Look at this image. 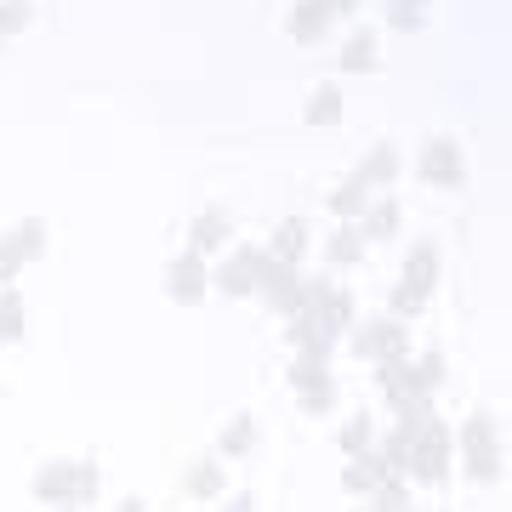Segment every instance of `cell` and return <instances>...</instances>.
Returning <instances> with one entry per match:
<instances>
[{"mask_svg":"<svg viewBox=\"0 0 512 512\" xmlns=\"http://www.w3.org/2000/svg\"><path fill=\"white\" fill-rule=\"evenodd\" d=\"M325 256L336 262V268H353V262H365V228H359V222H342V228L325 239Z\"/></svg>","mask_w":512,"mask_h":512,"instance_id":"cell-20","label":"cell"},{"mask_svg":"<svg viewBox=\"0 0 512 512\" xmlns=\"http://www.w3.org/2000/svg\"><path fill=\"white\" fill-rule=\"evenodd\" d=\"M222 490H228V467H222V456H200L183 473V495H188V501H217Z\"/></svg>","mask_w":512,"mask_h":512,"instance_id":"cell-12","label":"cell"},{"mask_svg":"<svg viewBox=\"0 0 512 512\" xmlns=\"http://www.w3.org/2000/svg\"><path fill=\"white\" fill-rule=\"evenodd\" d=\"M251 450H256V416H245V410H239V416L217 433V456L234 461V456H251Z\"/></svg>","mask_w":512,"mask_h":512,"instance_id":"cell-21","label":"cell"},{"mask_svg":"<svg viewBox=\"0 0 512 512\" xmlns=\"http://www.w3.org/2000/svg\"><path fill=\"white\" fill-rule=\"evenodd\" d=\"M205 291H211V268H205L200 251H183V256L165 262V296H171V302L194 308V302H205Z\"/></svg>","mask_w":512,"mask_h":512,"instance_id":"cell-8","label":"cell"},{"mask_svg":"<svg viewBox=\"0 0 512 512\" xmlns=\"http://www.w3.org/2000/svg\"><path fill=\"white\" fill-rule=\"evenodd\" d=\"M57 512H74V507H57Z\"/></svg>","mask_w":512,"mask_h":512,"instance_id":"cell-37","label":"cell"},{"mask_svg":"<svg viewBox=\"0 0 512 512\" xmlns=\"http://www.w3.org/2000/svg\"><path fill=\"white\" fill-rule=\"evenodd\" d=\"M370 200H376V194H370L365 188V177H359V171H353V177H342V183H336V194H330V217L336 222H359L370 211Z\"/></svg>","mask_w":512,"mask_h":512,"instance_id":"cell-15","label":"cell"},{"mask_svg":"<svg viewBox=\"0 0 512 512\" xmlns=\"http://www.w3.org/2000/svg\"><path fill=\"white\" fill-rule=\"evenodd\" d=\"M450 461H456V433L433 416L416 439H410V467H404V478H410V484H444V478H450Z\"/></svg>","mask_w":512,"mask_h":512,"instance_id":"cell-3","label":"cell"},{"mask_svg":"<svg viewBox=\"0 0 512 512\" xmlns=\"http://www.w3.org/2000/svg\"><path fill=\"white\" fill-rule=\"evenodd\" d=\"M228 239H234V217L222 211V205H205V211H194V222H188V251H228Z\"/></svg>","mask_w":512,"mask_h":512,"instance_id":"cell-9","label":"cell"},{"mask_svg":"<svg viewBox=\"0 0 512 512\" xmlns=\"http://www.w3.org/2000/svg\"><path fill=\"white\" fill-rule=\"evenodd\" d=\"M97 490H103V473H97V461H74V507L97 501Z\"/></svg>","mask_w":512,"mask_h":512,"instance_id":"cell-29","label":"cell"},{"mask_svg":"<svg viewBox=\"0 0 512 512\" xmlns=\"http://www.w3.org/2000/svg\"><path fill=\"white\" fill-rule=\"evenodd\" d=\"M262 251L274 256V262H291V268H296V262H302V251H308V217H279Z\"/></svg>","mask_w":512,"mask_h":512,"instance_id":"cell-13","label":"cell"},{"mask_svg":"<svg viewBox=\"0 0 512 512\" xmlns=\"http://www.w3.org/2000/svg\"><path fill=\"white\" fill-rule=\"evenodd\" d=\"M348 342L359 359H370V365H382V359H404L410 353V330H404V319H393V313H382V319H365V325L348 330Z\"/></svg>","mask_w":512,"mask_h":512,"instance_id":"cell-4","label":"cell"},{"mask_svg":"<svg viewBox=\"0 0 512 512\" xmlns=\"http://www.w3.org/2000/svg\"><path fill=\"white\" fill-rule=\"evenodd\" d=\"M359 177H365L370 194L393 183V177H399V143H376V148H370L365 160H359Z\"/></svg>","mask_w":512,"mask_h":512,"instance_id":"cell-18","label":"cell"},{"mask_svg":"<svg viewBox=\"0 0 512 512\" xmlns=\"http://www.w3.org/2000/svg\"><path fill=\"white\" fill-rule=\"evenodd\" d=\"M23 336V302L18 291H0V342H18Z\"/></svg>","mask_w":512,"mask_h":512,"instance_id":"cell-30","label":"cell"},{"mask_svg":"<svg viewBox=\"0 0 512 512\" xmlns=\"http://www.w3.org/2000/svg\"><path fill=\"white\" fill-rule=\"evenodd\" d=\"M291 387H296V393L330 387V353H296V359H291Z\"/></svg>","mask_w":512,"mask_h":512,"instance_id":"cell-22","label":"cell"},{"mask_svg":"<svg viewBox=\"0 0 512 512\" xmlns=\"http://www.w3.org/2000/svg\"><path fill=\"white\" fill-rule=\"evenodd\" d=\"M365 507L370 512H416V507H410V478H387L382 490L365 495Z\"/></svg>","mask_w":512,"mask_h":512,"instance_id":"cell-26","label":"cell"},{"mask_svg":"<svg viewBox=\"0 0 512 512\" xmlns=\"http://www.w3.org/2000/svg\"><path fill=\"white\" fill-rule=\"evenodd\" d=\"M256 296H262V308L279 313V319H291L302 313V274H296L291 262H262V274H256Z\"/></svg>","mask_w":512,"mask_h":512,"instance_id":"cell-6","label":"cell"},{"mask_svg":"<svg viewBox=\"0 0 512 512\" xmlns=\"http://www.w3.org/2000/svg\"><path fill=\"white\" fill-rule=\"evenodd\" d=\"M29 490L46 507H74V461H46V467H35Z\"/></svg>","mask_w":512,"mask_h":512,"instance_id":"cell-10","label":"cell"},{"mask_svg":"<svg viewBox=\"0 0 512 512\" xmlns=\"http://www.w3.org/2000/svg\"><path fill=\"white\" fill-rule=\"evenodd\" d=\"M348 12H359V0H336V18H348Z\"/></svg>","mask_w":512,"mask_h":512,"instance_id":"cell-35","label":"cell"},{"mask_svg":"<svg viewBox=\"0 0 512 512\" xmlns=\"http://www.w3.org/2000/svg\"><path fill=\"white\" fill-rule=\"evenodd\" d=\"M456 450H461V467H467L473 484H495L501 478V427H495L490 410H473V416L461 421Z\"/></svg>","mask_w":512,"mask_h":512,"instance_id":"cell-1","label":"cell"},{"mask_svg":"<svg viewBox=\"0 0 512 512\" xmlns=\"http://www.w3.org/2000/svg\"><path fill=\"white\" fill-rule=\"evenodd\" d=\"M427 18H433V0H387V29H399V35L427 29Z\"/></svg>","mask_w":512,"mask_h":512,"instance_id":"cell-24","label":"cell"},{"mask_svg":"<svg viewBox=\"0 0 512 512\" xmlns=\"http://www.w3.org/2000/svg\"><path fill=\"white\" fill-rule=\"evenodd\" d=\"M114 512H148V507H143V501H137V495H131V501H120V507H114Z\"/></svg>","mask_w":512,"mask_h":512,"instance_id":"cell-36","label":"cell"},{"mask_svg":"<svg viewBox=\"0 0 512 512\" xmlns=\"http://www.w3.org/2000/svg\"><path fill=\"white\" fill-rule=\"evenodd\" d=\"M416 177L433 188H461L467 183V154H461L456 137H427L416 154Z\"/></svg>","mask_w":512,"mask_h":512,"instance_id":"cell-5","label":"cell"},{"mask_svg":"<svg viewBox=\"0 0 512 512\" xmlns=\"http://www.w3.org/2000/svg\"><path fill=\"white\" fill-rule=\"evenodd\" d=\"M342 86H313L308 92V109H302V120H308V126H342Z\"/></svg>","mask_w":512,"mask_h":512,"instance_id":"cell-19","label":"cell"},{"mask_svg":"<svg viewBox=\"0 0 512 512\" xmlns=\"http://www.w3.org/2000/svg\"><path fill=\"white\" fill-rule=\"evenodd\" d=\"M376 370H382L376 382H382V393H387V404H393V410H399V404H410V399H421L416 359H410V353H404V359H382ZM427 399H433V393H427Z\"/></svg>","mask_w":512,"mask_h":512,"instance_id":"cell-11","label":"cell"},{"mask_svg":"<svg viewBox=\"0 0 512 512\" xmlns=\"http://www.w3.org/2000/svg\"><path fill=\"white\" fill-rule=\"evenodd\" d=\"M330 18H336V0H296V12H291V40H296V46H313V40L330 29Z\"/></svg>","mask_w":512,"mask_h":512,"instance_id":"cell-14","label":"cell"},{"mask_svg":"<svg viewBox=\"0 0 512 512\" xmlns=\"http://www.w3.org/2000/svg\"><path fill=\"white\" fill-rule=\"evenodd\" d=\"M12 239H18L23 262H35V256H46V239H52V228H46V217H23L18 228H12Z\"/></svg>","mask_w":512,"mask_h":512,"instance_id":"cell-27","label":"cell"},{"mask_svg":"<svg viewBox=\"0 0 512 512\" xmlns=\"http://www.w3.org/2000/svg\"><path fill=\"white\" fill-rule=\"evenodd\" d=\"M387 478H393V473H387V461L376 456V450H365V456H353V461H348V473H342V490H348V495H370V490H382Z\"/></svg>","mask_w":512,"mask_h":512,"instance_id":"cell-16","label":"cell"},{"mask_svg":"<svg viewBox=\"0 0 512 512\" xmlns=\"http://www.w3.org/2000/svg\"><path fill=\"white\" fill-rule=\"evenodd\" d=\"M444 353L439 348H427V353H416V382H421V393H439L444 387Z\"/></svg>","mask_w":512,"mask_h":512,"instance_id":"cell-28","label":"cell"},{"mask_svg":"<svg viewBox=\"0 0 512 512\" xmlns=\"http://www.w3.org/2000/svg\"><path fill=\"white\" fill-rule=\"evenodd\" d=\"M268 251L262 245H239V251L222 256V268H211V291L222 296H256V274H262Z\"/></svg>","mask_w":512,"mask_h":512,"instance_id":"cell-7","label":"cell"},{"mask_svg":"<svg viewBox=\"0 0 512 512\" xmlns=\"http://www.w3.org/2000/svg\"><path fill=\"white\" fill-rule=\"evenodd\" d=\"M336 444L348 450V461L365 456V450H376V421H370V416H348V421H342V433H336Z\"/></svg>","mask_w":512,"mask_h":512,"instance_id":"cell-25","label":"cell"},{"mask_svg":"<svg viewBox=\"0 0 512 512\" xmlns=\"http://www.w3.org/2000/svg\"><path fill=\"white\" fill-rule=\"evenodd\" d=\"M222 512H256V501H251V495H228V501H222Z\"/></svg>","mask_w":512,"mask_h":512,"instance_id":"cell-34","label":"cell"},{"mask_svg":"<svg viewBox=\"0 0 512 512\" xmlns=\"http://www.w3.org/2000/svg\"><path fill=\"white\" fill-rule=\"evenodd\" d=\"M336 63H342V74H370L382 63V46H376L370 29H353V35L342 40V57H336Z\"/></svg>","mask_w":512,"mask_h":512,"instance_id":"cell-17","label":"cell"},{"mask_svg":"<svg viewBox=\"0 0 512 512\" xmlns=\"http://www.w3.org/2000/svg\"><path fill=\"white\" fill-rule=\"evenodd\" d=\"M359 228H365V245L393 239V234H399V200H370V211L359 217Z\"/></svg>","mask_w":512,"mask_h":512,"instance_id":"cell-23","label":"cell"},{"mask_svg":"<svg viewBox=\"0 0 512 512\" xmlns=\"http://www.w3.org/2000/svg\"><path fill=\"white\" fill-rule=\"evenodd\" d=\"M35 18V0H0V35H18Z\"/></svg>","mask_w":512,"mask_h":512,"instance_id":"cell-31","label":"cell"},{"mask_svg":"<svg viewBox=\"0 0 512 512\" xmlns=\"http://www.w3.org/2000/svg\"><path fill=\"white\" fill-rule=\"evenodd\" d=\"M296 404H302V416H325L330 404H336V382H330V387H313V393H296Z\"/></svg>","mask_w":512,"mask_h":512,"instance_id":"cell-32","label":"cell"},{"mask_svg":"<svg viewBox=\"0 0 512 512\" xmlns=\"http://www.w3.org/2000/svg\"><path fill=\"white\" fill-rule=\"evenodd\" d=\"M0 40H6V35H0Z\"/></svg>","mask_w":512,"mask_h":512,"instance_id":"cell-38","label":"cell"},{"mask_svg":"<svg viewBox=\"0 0 512 512\" xmlns=\"http://www.w3.org/2000/svg\"><path fill=\"white\" fill-rule=\"evenodd\" d=\"M439 268H444V256H439L433 239L410 245L404 274H399V291H393V319H416V313L427 308V296H433V285H439Z\"/></svg>","mask_w":512,"mask_h":512,"instance_id":"cell-2","label":"cell"},{"mask_svg":"<svg viewBox=\"0 0 512 512\" xmlns=\"http://www.w3.org/2000/svg\"><path fill=\"white\" fill-rule=\"evenodd\" d=\"M18 268H23V251H18V239H12V234H0V279L12 285V274H18Z\"/></svg>","mask_w":512,"mask_h":512,"instance_id":"cell-33","label":"cell"},{"mask_svg":"<svg viewBox=\"0 0 512 512\" xmlns=\"http://www.w3.org/2000/svg\"><path fill=\"white\" fill-rule=\"evenodd\" d=\"M433 512H439V507H433Z\"/></svg>","mask_w":512,"mask_h":512,"instance_id":"cell-39","label":"cell"}]
</instances>
